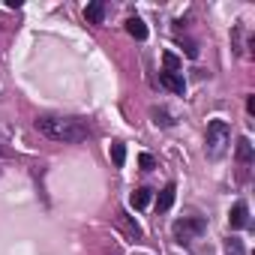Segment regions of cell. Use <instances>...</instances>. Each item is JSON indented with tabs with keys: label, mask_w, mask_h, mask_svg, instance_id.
Here are the masks:
<instances>
[{
	"label": "cell",
	"mask_w": 255,
	"mask_h": 255,
	"mask_svg": "<svg viewBox=\"0 0 255 255\" xmlns=\"http://www.w3.org/2000/svg\"><path fill=\"white\" fill-rule=\"evenodd\" d=\"M111 159H114L117 168H123V162H126V147H123V144H111Z\"/></svg>",
	"instance_id": "5bb4252c"
},
{
	"label": "cell",
	"mask_w": 255,
	"mask_h": 255,
	"mask_svg": "<svg viewBox=\"0 0 255 255\" xmlns=\"http://www.w3.org/2000/svg\"><path fill=\"white\" fill-rule=\"evenodd\" d=\"M231 144V126L225 120H210L207 123V135H204V150L210 159H219Z\"/></svg>",
	"instance_id": "7a4b0ae2"
},
{
	"label": "cell",
	"mask_w": 255,
	"mask_h": 255,
	"mask_svg": "<svg viewBox=\"0 0 255 255\" xmlns=\"http://www.w3.org/2000/svg\"><path fill=\"white\" fill-rule=\"evenodd\" d=\"M150 114H153V123H159V126H171V123H174V120L168 117V111H162V108H153Z\"/></svg>",
	"instance_id": "9a60e30c"
},
{
	"label": "cell",
	"mask_w": 255,
	"mask_h": 255,
	"mask_svg": "<svg viewBox=\"0 0 255 255\" xmlns=\"http://www.w3.org/2000/svg\"><path fill=\"white\" fill-rule=\"evenodd\" d=\"M84 18H87L90 24H102V18H105V6L99 3V0H96V3H87V9H84Z\"/></svg>",
	"instance_id": "52a82bcc"
},
{
	"label": "cell",
	"mask_w": 255,
	"mask_h": 255,
	"mask_svg": "<svg viewBox=\"0 0 255 255\" xmlns=\"http://www.w3.org/2000/svg\"><path fill=\"white\" fill-rule=\"evenodd\" d=\"M201 231H204V219H177V222H174V237H177L180 243L195 240Z\"/></svg>",
	"instance_id": "3957f363"
},
{
	"label": "cell",
	"mask_w": 255,
	"mask_h": 255,
	"mask_svg": "<svg viewBox=\"0 0 255 255\" xmlns=\"http://www.w3.org/2000/svg\"><path fill=\"white\" fill-rule=\"evenodd\" d=\"M225 255H246V249H243V240H237V237H228V240H225Z\"/></svg>",
	"instance_id": "7c38bea8"
},
{
	"label": "cell",
	"mask_w": 255,
	"mask_h": 255,
	"mask_svg": "<svg viewBox=\"0 0 255 255\" xmlns=\"http://www.w3.org/2000/svg\"><path fill=\"white\" fill-rule=\"evenodd\" d=\"M174 195H177V186H174V183H168V186L159 192V198H156V207H159V210H168V207L174 204Z\"/></svg>",
	"instance_id": "ba28073f"
},
{
	"label": "cell",
	"mask_w": 255,
	"mask_h": 255,
	"mask_svg": "<svg viewBox=\"0 0 255 255\" xmlns=\"http://www.w3.org/2000/svg\"><path fill=\"white\" fill-rule=\"evenodd\" d=\"M36 129L51 138V141H63V144H78L87 138V126L75 117H39Z\"/></svg>",
	"instance_id": "6da1fadb"
},
{
	"label": "cell",
	"mask_w": 255,
	"mask_h": 255,
	"mask_svg": "<svg viewBox=\"0 0 255 255\" xmlns=\"http://www.w3.org/2000/svg\"><path fill=\"white\" fill-rule=\"evenodd\" d=\"M246 111H249V114H255V96H249V99H246Z\"/></svg>",
	"instance_id": "e0dca14e"
},
{
	"label": "cell",
	"mask_w": 255,
	"mask_h": 255,
	"mask_svg": "<svg viewBox=\"0 0 255 255\" xmlns=\"http://www.w3.org/2000/svg\"><path fill=\"white\" fill-rule=\"evenodd\" d=\"M129 201H132V207H135V210H144V207L150 204V189H135Z\"/></svg>",
	"instance_id": "8fae6325"
},
{
	"label": "cell",
	"mask_w": 255,
	"mask_h": 255,
	"mask_svg": "<svg viewBox=\"0 0 255 255\" xmlns=\"http://www.w3.org/2000/svg\"><path fill=\"white\" fill-rule=\"evenodd\" d=\"M159 81H162V87H168L171 93H183V90H186V81H183V75H177V72H162Z\"/></svg>",
	"instance_id": "8992f818"
},
{
	"label": "cell",
	"mask_w": 255,
	"mask_h": 255,
	"mask_svg": "<svg viewBox=\"0 0 255 255\" xmlns=\"http://www.w3.org/2000/svg\"><path fill=\"white\" fill-rule=\"evenodd\" d=\"M126 33L135 36V39H147V24L141 18H129V21H126Z\"/></svg>",
	"instance_id": "9c48e42d"
},
{
	"label": "cell",
	"mask_w": 255,
	"mask_h": 255,
	"mask_svg": "<svg viewBox=\"0 0 255 255\" xmlns=\"http://www.w3.org/2000/svg\"><path fill=\"white\" fill-rule=\"evenodd\" d=\"M228 222H231V228H243V225L249 222V207H246V201H237V204L231 207Z\"/></svg>",
	"instance_id": "5b68a950"
},
{
	"label": "cell",
	"mask_w": 255,
	"mask_h": 255,
	"mask_svg": "<svg viewBox=\"0 0 255 255\" xmlns=\"http://www.w3.org/2000/svg\"><path fill=\"white\" fill-rule=\"evenodd\" d=\"M162 63H165V72H177V69H180V57H177L174 51H165V54H162Z\"/></svg>",
	"instance_id": "4fadbf2b"
},
{
	"label": "cell",
	"mask_w": 255,
	"mask_h": 255,
	"mask_svg": "<svg viewBox=\"0 0 255 255\" xmlns=\"http://www.w3.org/2000/svg\"><path fill=\"white\" fill-rule=\"evenodd\" d=\"M138 165H141L144 171H150V168H153L156 162H153V156H150V153H141V156H138Z\"/></svg>",
	"instance_id": "2e32d148"
},
{
	"label": "cell",
	"mask_w": 255,
	"mask_h": 255,
	"mask_svg": "<svg viewBox=\"0 0 255 255\" xmlns=\"http://www.w3.org/2000/svg\"><path fill=\"white\" fill-rule=\"evenodd\" d=\"M114 225H117L126 237H129V240H141V225H138L129 213H123V210H120V213L114 216Z\"/></svg>",
	"instance_id": "277c9868"
},
{
	"label": "cell",
	"mask_w": 255,
	"mask_h": 255,
	"mask_svg": "<svg viewBox=\"0 0 255 255\" xmlns=\"http://www.w3.org/2000/svg\"><path fill=\"white\" fill-rule=\"evenodd\" d=\"M237 159H240L243 165L252 162V141H249V138H240V141H237Z\"/></svg>",
	"instance_id": "30bf717a"
}]
</instances>
